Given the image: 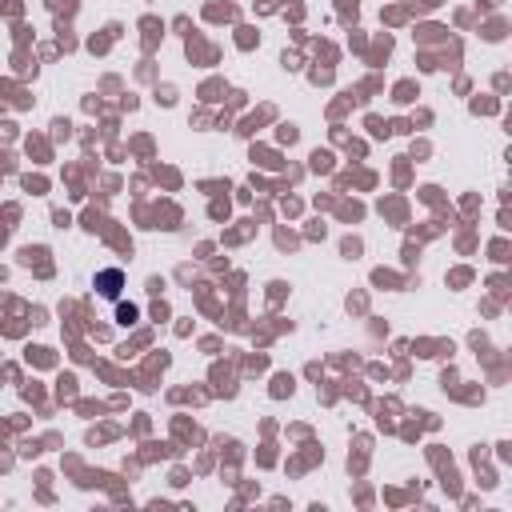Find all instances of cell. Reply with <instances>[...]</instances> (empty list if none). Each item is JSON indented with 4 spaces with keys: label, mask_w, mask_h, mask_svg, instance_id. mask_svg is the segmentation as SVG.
Returning a JSON list of instances; mask_svg holds the SVG:
<instances>
[{
    "label": "cell",
    "mask_w": 512,
    "mask_h": 512,
    "mask_svg": "<svg viewBox=\"0 0 512 512\" xmlns=\"http://www.w3.org/2000/svg\"><path fill=\"white\" fill-rule=\"evenodd\" d=\"M120 280H124V276H120L116 268H108V272H100V276H96V288L112 300V296H120Z\"/></svg>",
    "instance_id": "1"
}]
</instances>
